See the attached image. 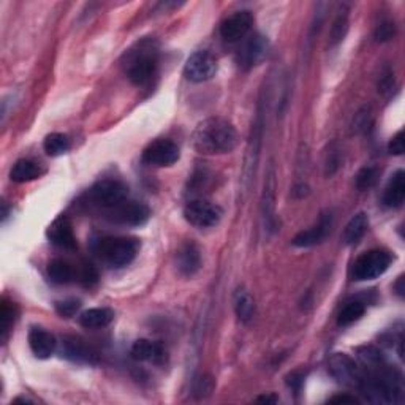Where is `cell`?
<instances>
[{
  "label": "cell",
  "instance_id": "24",
  "mask_svg": "<svg viewBox=\"0 0 405 405\" xmlns=\"http://www.w3.org/2000/svg\"><path fill=\"white\" fill-rule=\"evenodd\" d=\"M369 228V219L367 214L359 213L355 217H352V220L347 224L345 230H344V242L347 245H355L359 241H361L363 236L366 235Z\"/></svg>",
  "mask_w": 405,
  "mask_h": 405
},
{
  "label": "cell",
  "instance_id": "4",
  "mask_svg": "<svg viewBox=\"0 0 405 405\" xmlns=\"http://www.w3.org/2000/svg\"><path fill=\"white\" fill-rule=\"evenodd\" d=\"M391 260V255L385 250H369L355 260L352 266V277L358 282L374 281L388 271Z\"/></svg>",
  "mask_w": 405,
  "mask_h": 405
},
{
  "label": "cell",
  "instance_id": "25",
  "mask_svg": "<svg viewBox=\"0 0 405 405\" xmlns=\"http://www.w3.org/2000/svg\"><path fill=\"white\" fill-rule=\"evenodd\" d=\"M48 276L51 279V282H54L57 285L70 283L73 281V277H75V270H73V266L68 263V261L56 258L53 261H49Z\"/></svg>",
  "mask_w": 405,
  "mask_h": 405
},
{
  "label": "cell",
  "instance_id": "27",
  "mask_svg": "<svg viewBox=\"0 0 405 405\" xmlns=\"http://www.w3.org/2000/svg\"><path fill=\"white\" fill-rule=\"evenodd\" d=\"M366 312V307H364V302L361 301H350L342 307V311L339 312L338 317V324L339 327H350L355 322H358L359 318L364 315Z\"/></svg>",
  "mask_w": 405,
  "mask_h": 405
},
{
  "label": "cell",
  "instance_id": "42",
  "mask_svg": "<svg viewBox=\"0 0 405 405\" xmlns=\"http://www.w3.org/2000/svg\"><path fill=\"white\" fill-rule=\"evenodd\" d=\"M396 288H397V293L402 296L404 295V290H402V277H399V282L396 285Z\"/></svg>",
  "mask_w": 405,
  "mask_h": 405
},
{
  "label": "cell",
  "instance_id": "34",
  "mask_svg": "<svg viewBox=\"0 0 405 405\" xmlns=\"http://www.w3.org/2000/svg\"><path fill=\"white\" fill-rule=\"evenodd\" d=\"M395 33H396V27L392 22H381V24L377 27V31H375V40L380 43H383L395 37Z\"/></svg>",
  "mask_w": 405,
  "mask_h": 405
},
{
  "label": "cell",
  "instance_id": "35",
  "mask_svg": "<svg viewBox=\"0 0 405 405\" xmlns=\"http://www.w3.org/2000/svg\"><path fill=\"white\" fill-rule=\"evenodd\" d=\"M388 151H390L392 156H402L405 151V144H404V132H397L392 140L390 141V146H388Z\"/></svg>",
  "mask_w": 405,
  "mask_h": 405
},
{
  "label": "cell",
  "instance_id": "40",
  "mask_svg": "<svg viewBox=\"0 0 405 405\" xmlns=\"http://www.w3.org/2000/svg\"><path fill=\"white\" fill-rule=\"evenodd\" d=\"M290 379H292V380H290V386H292L295 391H299V388H301V385H302V375H299V374H293Z\"/></svg>",
  "mask_w": 405,
  "mask_h": 405
},
{
  "label": "cell",
  "instance_id": "31",
  "mask_svg": "<svg viewBox=\"0 0 405 405\" xmlns=\"http://www.w3.org/2000/svg\"><path fill=\"white\" fill-rule=\"evenodd\" d=\"M379 178V171L377 168L366 167L363 170H359V173L356 174V187L359 190H367L370 187L375 185Z\"/></svg>",
  "mask_w": 405,
  "mask_h": 405
},
{
  "label": "cell",
  "instance_id": "12",
  "mask_svg": "<svg viewBox=\"0 0 405 405\" xmlns=\"http://www.w3.org/2000/svg\"><path fill=\"white\" fill-rule=\"evenodd\" d=\"M62 356L67 358L68 361L78 364H97L99 363V355L84 339L78 336H65L62 339L60 347Z\"/></svg>",
  "mask_w": 405,
  "mask_h": 405
},
{
  "label": "cell",
  "instance_id": "10",
  "mask_svg": "<svg viewBox=\"0 0 405 405\" xmlns=\"http://www.w3.org/2000/svg\"><path fill=\"white\" fill-rule=\"evenodd\" d=\"M329 372L333 377L340 381V383L359 388L363 380V372L356 366L350 356L345 353H336V355L329 359Z\"/></svg>",
  "mask_w": 405,
  "mask_h": 405
},
{
  "label": "cell",
  "instance_id": "21",
  "mask_svg": "<svg viewBox=\"0 0 405 405\" xmlns=\"http://www.w3.org/2000/svg\"><path fill=\"white\" fill-rule=\"evenodd\" d=\"M42 174L43 170L38 163L22 158V160H18L13 165V168L10 171V179L13 182H18V184H24V182L38 179Z\"/></svg>",
  "mask_w": 405,
  "mask_h": 405
},
{
  "label": "cell",
  "instance_id": "15",
  "mask_svg": "<svg viewBox=\"0 0 405 405\" xmlns=\"http://www.w3.org/2000/svg\"><path fill=\"white\" fill-rule=\"evenodd\" d=\"M48 238L54 245L65 250L76 249V238L73 233V225L68 217L59 215L48 228Z\"/></svg>",
  "mask_w": 405,
  "mask_h": 405
},
{
  "label": "cell",
  "instance_id": "18",
  "mask_svg": "<svg viewBox=\"0 0 405 405\" xmlns=\"http://www.w3.org/2000/svg\"><path fill=\"white\" fill-rule=\"evenodd\" d=\"M28 347L37 358L48 359L56 352L57 342L54 336L48 333L47 329L32 328L28 331Z\"/></svg>",
  "mask_w": 405,
  "mask_h": 405
},
{
  "label": "cell",
  "instance_id": "28",
  "mask_svg": "<svg viewBox=\"0 0 405 405\" xmlns=\"http://www.w3.org/2000/svg\"><path fill=\"white\" fill-rule=\"evenodd\" d=\"M44 152L51 157H57L70 149V140L64 133H51L44 140Z\"/></svg>",
  "mask_w": 405,
  "mask_h": 405
},
{
  "label": "cell",
  "instance_id": "19",
  "mask_svg": "<svg viewBox=\"0 0 405 405\" xmlns=\"http://www.w3.org/2000/svg\"><path fill=\"white\" fill-rule=\"evenodd\" d=\"M178 270L185 277H192L201 270V252L197 244L187 242L178 252Z\"/></svg>",
  "mask_w": 405,
  "mask_h": 405
},
{
  "label": "cell",
  "instance_id": "6",
  "mask_svg": "<svg viewBox=\"0 0 405 405\" xmlns=\"http://www.w3.org/2000/svg\"><path fill=\"white\" fill-rule=\"evenodd\" d=\"M149 208L138 201H122L117 206L105 210V217L113 224L125 226H140L149 219Z\"/></svg>",
  "mask_w": 405,
  "mask_h": 405
},
{
  "label": "cell",
  "instance_id": "41",
  "mask_svg": "<svg viewBox=\"0 0 405 405\" xmlns=\"http://www.w3.org/2000/svg\"><path fill=\"white\" fill-rule=\"evenodd\" d=\"M256 401H258V402H271V404H276L277 399L274 397V396H261V397L256 399Z\"/></svg>",
  "mask_w": 405,
  "mask_h": 405
},
{
  "label": "cell",
  "instance_id": "32",
  "mask_svg": "<svg viewBox=\"0 0 405 405\" xmlns=\"http://www.w3.org/2000/svg\"><path fill=\"white\" fill-rule=\"evenodd\" d=\"M79 307H81V302H79L78 299H64V301L56 302V312L59 313L60 317H65V318H70L75 315V313L79 311Z\"/></svg>",
  "mask_w": 405,
  "mask_h": 405
},
{
  "label": "cell",
  "instance_id": "22",
  "mask_svg": "<svg viewBox=\"0 0 405 405\" xmlns=\"http://www.w3.org/2000/svg\"><path fill=\"white\" fill-rule=\"evenodd\" d=\"M114 320V312L106 307H95L81 313L79 324L88 329H100L105 328Z\"/></svg>",
  "mask_w": 405,
  "mask_h": 405
},
{
  "label": "cell",
  "instance_id": "11",
  "mask_svg": "<svg viewBox=\"0 0 405 405\" xmlns=\"http://www.w3.org/2000/svg\"><path fill=\"white\" fill-rule=\"evenodd\" d=\"M263 108H258V114H256L254 129H252V136H250L249 141V149H247V158H245V168H244V185H249V181L254 178L256 163H258L260 158V149H261V140H263Z\"/></svg>",
  "mask_w": 405,
  "mask_h": 405
},
{
  "label": "cell",
  "instance_id": "7",
  "mask_svg": "<svg viewBox=\"0 0 405 405\" xmlns=\"http://www.w3.org/2000/svg\"><path fill=\"white\" fill-rule=\"evenodd\" d=\"M184 217L193 226L210 228L220 222L222 209L217 204L204 201V199H193L184 208Z\"/></svg>",
  "mask_w": 405,
  "mask_h": 405
},
{
  "label": "cell",
  "instance_id": "38",
  "mask_svg": "<svg viewBox=\"0 0 405 405\" xmlns=\"http://www.w3.org/2000/svg\"><path fill=\"white\" fill-rule=\"evenodd\" d=\"M197 392H199V395H203V392H206V395H209L210 391H213V380L210 379H201L198 381V386H197Z\"/></svg>",
  "mask_w": 405,
  "mask_h": 405
},
{
  "label": "cell",
  "instance_id": "16",
  "mask_svg": "<svg viewBox=\"0 0 405 405\" xmlns=\"http://www.w3.org/2000/svg\"><path fill=\"white\" fill-rule=\"evenodd\" d=\"M331 226H333V215L323 214L315 226L298 233L293 238V244L296 247H313V245L322 244L331 233Z\"/></svg>",
  "mask_w": 405,
  "mask_h": 405
},
{
  "label": "cell",
  "instance_id": "23",
  "mask_svg": "<svg viewBox=\"0 0 405 405\" xmlns=\"http://www.w3.org/2000/svg\"><path fill=\"white\" fill-rule=\"evenodd\" d=\"M276 176H274V170H271L270 178L266 181L265 185V195H263V214L267 230H276V215H274V208H276Z\"/></svg>",
  "mask_w": 405,
  "mask_h": 405
},
{
  "label": "cell",
  "instance_id": "14",
  "mask_svg": "<svg viewBox=\"0 0 405 405\" xmlns=\"http://www.w3.org/2000/svg\"><path fill=\"white\" fill-rule=\"evenodd\" d=\"M254 24V16L250 11L242 10L236 11L235 15L228 18L220 24V35L226 42H238L244 38Z\"/></svg>",
  "mask_w": 405,
  "mask_h": 405
},
{
  "label": "cell",
  "instance_id": "36",
  "mask_svg": "<svg viewBox=\"0 0 405 405\" xmlns=\"http://www.w3.org/2000/svg\"><path fill=\"white\" fill-rule=\"evenodd\" d=\"M81 281L85 285H94L97 281H99V272H97V270L92 265H84L83 266Z\"/></svg>",
  "mask_w": 405,
  "mask_h": 405
},
{
  "label": "cell",
  "instance_id": "1",
  "mask_svg": "<svg viewBox=\"0 0 405 405\" xmlns=\"http://www.w3.org/2000/svg\"><path fill=\"white\" fill-rule=\"evenodd\" d=\"M192 144L199 154L215 156L228 154L238 146L235 125L222 117H209L197 125L192 135Z\"/></svg>",
  "mask_w": 405,
  "mask_h": 405
},
{
  "label": "cell",
  "instance_id": "26",
  "mask_svg": "<svg viewBox=\"0 0 405 405\" xmlns=\"http://www.w3.org/2000/svg\"><path fill=\"white\" fill-rule=\"evenodd\" d=\"M235 311L242 323H249L252 320L255 313V301L252 295L245 292V290H239L235 296Z\"/></svg>",
  "mask_w": 405,
  "mask_h": 405
},
{
  "label": "cell",
  "instance_id": "17",
  "mask_svg": "<svg viewBox=\"0 0 405 405\" xmlns=\"http://www.w3.org/2000/svg\"><path fill=\"white\" fill-rule=\"evenodd\" d=\"M130 355L136 361H146L154 364H162L167 359V352L163 345L158 342H152L149 339H138L132 345Z\"/></svg>",
  "mask_w": 405,
  "mask_h": 405
},
{
  "label": "cell",
  "instance_id": "3",
  "mask_svg": "<svg viewBox=\"0 0 405 405\" xmlns=\"http://www.w3.org/2000/svg\"><path fill=\"white\" fill-rule=\"evenodd\" d=\"M157 64V49L151 43H141L140 48L129 57L127 76L135 85H146L156 75Z\"/></svg>",
  "mask_w": 405,
  "mask_h": 405
},
{
  "label": "cell",
  "instance_id": "39",
  "mask_svg": "<svg viewBox=\"0 0 405 405\" xmlns=\"http://www.w3.org/2000/svg\"><path fill=\"white\" fill-rule=\"evenodd\" d=\"M329 402H333V404H356L358 402V399L355 397H350V396H336L333 399H329Z\"/></svg>",
  "mask_w": 405,
  "mask_h": 405
},
{
  "label": "cell",
  "instance_id": "2",
  "mask_svg": "<svg viewBox=\"0 0 405 405\" xmlns=\"http://www.w3.org/2000/svg\"><path fill=\"white\" fill-rule=\"evenodd\" d=\"M140 250V241L135 238L106 236L97 244V254L110 267H124L132 263Z\"/></svg>",
  "mask_w": 405,
  "mask_h": 405
},
{
  "label": "cell",
  "instance_id": "37",
  "mask_svg": "<svg viewBox=\"0 0 405 405\" xmlns=\"http://www.w3.org/2000/svg\"><path fill=\"white\" fill-rule=\"evenodd\" d=\"M392 84H395V78H392L391 73L388 72L386 75L381 76L379 88H380L381 92H386V90H391V89H392Z\"/></svg>",
  "mask_w": 405,
  "mask_h": 405
},
{
  "label": "cell",
  "instance_id": "33",
  "mask_svg": "<svg viewBox=\"0 0 405 405\" xmlns=\"http://www.w3.org/2000/svg\"><path fill=\"white\" fill-rule=\"evenodd\" d=\"M370 117H372V114H370V108H363L361 111H358V114L355 116V121H353V130L355 132H364V130L369 129L370 125Z\"/></svg>",
  "mask_w": 405,
  "mask_h": 405
},
{
  "label": "cell",
  "instance_id": "8",
  "mask_svg": "<svg viewBox=\"0 0 405 405\" xmlns=\"http://www.w3.org/2000/svg\"><path fill=\"white\" fill-rule=\"evenodd\" d=\"M217 60L208 51H197L185 62L184 76L192 83H206L215 75Z\"/></svg>",
  "mask_w": 405,
  "mask_h": 405
},
{
  "label": "cell",
  "instance_id": "30",
  "mask_svg": "<svg viewBox=\"0 0 405 405\" xmlns=\"http://www.w3.org/2000/svg\"><path fill=\"white\" fill-rule=\"evenodd\" d=\"M347 31H349V10L342 8L339 11V15L336 16L333 27H331V33H329L331 44L340 43L347 35Z\"/></svg>",
  "mask_w": 405,
  "mask_h": 405
},
{
  "label": "cell",
  "instance_id": "20",
  "mask_svg": "<svg viewBox=\"0 0 405 405\" xmlns=\"http://www.w3.org/2000/svg\"><path fill=\"white\" fill-rule=\"evenodd\" d=\"M405 199V173L402 170L396 171L388 182L383 192V204L386 208H401Z\"/></svg>",
  "mask_w": 405,
  "mask_h": 405
},
{
  "label": "cell",
  "instance_id": "9",
  "mask_svg": "<svg viewBox=\"0 0 405 405\" xmlns=\"http://www.w3.org/2000/svg\"><path fill=\"white\" fill-rule=\"evenodd\" d=\"M179 160V147L171 140H157L142 151V162L154 167H170Z\"/></svg>",
  "mask_w": 405,
  "mask_h": 405
},
{
  "label": "cell",
  "instance_id": "29",
  "mask_svg": "<svg viewBox=\"0 0 405 405\" xmlns=\"http://www.w3.org/2000/svg\"><path fill=\"white\" fill-rule=\"evenodd\" d=\"M16 318V306L7 299L2 301V309H0V338L2 342L7 340L11 327H13Z\"/></svg>",
  "mask_w": 405,
  "mask_h": 405
},
{
  "label": "cell",
  "instance_id": "13",
  "mask_svg": "<svg viewBox=\"0 0 405 405\" xmlns=\"http://www.w3.org/2000/svg\"><path fill=\"white\" fill-rule=\"evenodd\" d=\"M267 51H270V44H267V40L263 35H256L250 37L247 42L244 43V47L239 51L238 60L239 65H241L244 70H250L256 65H260L261 62L266 59Z\"/></svg>",
  "mask_w": 405,
  "mask_h": 405
},
{
  "label": "cell",
  "instance_id": "5",
  "mask_svg": "<svg viewBox=\"0 0 405 405\" xmlns=\"http://www.w3.org/2000/svg\"><path fill=\"white\" fill-rule=\"evenodd\" d=\"M129 189L119 181H100L89 190V201L104 210L111 209L127 199Z\"/></svg>",
  "mask_w": 405,
  "mask_h": 405
}]
</instances>
